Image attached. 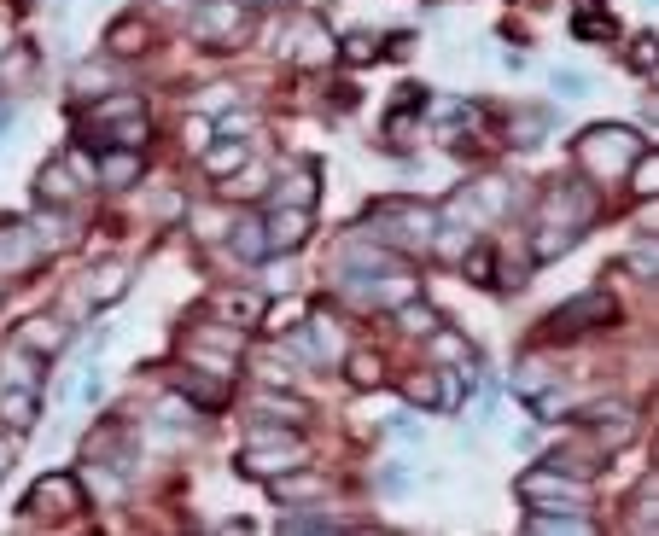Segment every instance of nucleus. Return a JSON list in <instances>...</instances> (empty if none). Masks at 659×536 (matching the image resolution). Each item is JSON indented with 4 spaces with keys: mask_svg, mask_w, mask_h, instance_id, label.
I'll use <instances>...</instances> for the list:
<instances>
[{
    "mask_svg": "<svg viewBox=\"0 0 659 536\" xmlns=\"http://www.w3.org/2000/svg\"><path fill=\"white\" fill-rule=\"evenodd\" d=\"M368 239L397 245V251H426L438 239V210L432 204H380L368 216Z\"/></svg>",
    "mask_w": 659,
    "mask_h": 536,
    "instance_id": "f257e3e1",
    "label": "nucleus"
},
{
    "mask_svg": "<svg viewBox=\"0 0 659 536\" xmlns=\"http://www.w3.org/2000/svg\"><path fill=\"white\" fill-rule=\"evenodd\" d=\"M636 152H642V134L636 129H590L578 140V164L590 175H619Z\"/></svg>",
    "mask_w": 659,
    "mask_h": 536,
    "instance_id": "f03ea898",
    "label": "nucleus"
},
{
    "mask_svg": "<svg viewBox=\"0 0 659 536\" xmlns=\"http://www.w3.org/2000/svg\"><path fill=\"white\" fill-rule=\"evenodd\" d=\"M310 239V204H275V216L263 222V245L269 251H298Z\"/></svg>",
    "mask_w": 659,
    "mask_h": 536,
    "instance_id": "7ed1b4c3",
    "label": "nucleus"
},
{
    "mask_svg": "<svg viewBox=\"0 0 659 536\" xmlns=\"http://www.w3.org/2000/svg\"><path fill=\"white\" fill-rule=\"evenodd\" d=\"M520 490L531 496V502H572V507H584V484H578L572 472H560V467H537V472H525Z\"/></svg>",
    "mask_w": 659,
    "mask_h": 536,
    "instance_id": "20e7f679",
    "label": "nucleus"
},
{
    "mask_svg": "<svg viewBox=\"0 0 659 536\" xmlns=\"http://www.w3.org/2000/svg\"><path fill=\"white\" fill-rule=\"evenodd\" d=\"M292 467H304V443L298 437H280L275 449H251L245 455V472H257V478H280V472H292Z\"/></svg>",
    "mask_w": 659,
    "mask_h": 536,
    "instance_id": "39448f33",
    "label": "nucleus"
},
{
    "mask_svg": "<svg viewBox=\"0 0 659 536\" xmlns=\"http://www.w3.org/2000/svg\"><path fill=\"white\" fill-rule=\"evenodd\" d=\"M595 321H613V298L607 292H584V298H566L555 309V327H595Z\"/></svg>",
    "mask_w": 659,
    "mask_h": 536,
    "instance_id": "423d86ee",
    "label": "nucleus"
},
{
    "mask_svg": "<svg viewBox=\"0 0 659 536\" xmlns=\"http://www.w3.org/2000/svg\"><path fill=\"white\" fill-rule=\"evenodd\" d=\"M35 263V239L24 222H6L0 228V274H18V268H30Z\"/></svg>",
    "mask_w": 659,
    "mask_h": 536,
    "instance_id": "0eeeda50",
    "label": "nucleus"
},
{
    "mask_svg": "<svg viewBox=\"0 0 659 536\" xmlns=\"http://www.w3.org/2000/svg\"><path fill=\"white\" fill-rule=\"evenodd\" d=\"M0 420H6L12 432H30L35 426V391L30 385H6V391H0Z\"/></svg>",
    "mask_w": 659,
    "mask_h": 536,
    "instance_id": "6e6552de",
    "label": "nucleus"
},
{
    "mask_svg": "<svg viewBox=\"0 0 659 536\" xmlns=\"http://www.w3.org/2000/svg\"><path fill=\"white\" fill-rule=\"evenodd\" d=\"M30 507H53V513H70V507H82V496H76V478H41L35 484V496H30Z\"/></svg>",
    "mask_w": 659,
    "mask_h": 536,
    "instance_id": "1a4fd4ad",
    "label": "nucleus"
},
{
    "mask_svg": "<svg viewBox=\"0 0 659 536\" xmlns=\"http://www.w3.org/2000/svg\"><path fill=\"white\" fill-rule=\"evenodd\" d=\"M199 35H240L245 30V12L240 6H222V0H210L205 12H199V24H193Z\"/></svg>",
    "mask_w": 659,
    "mask_h": 536,
    "instance_id": "9d476101",
    "label": "nucleus"
},
{
    "mask_svg": "<svg viewBox=\"0 0 659 536\" xmlns=\"http://www.w3.org/2000/svg\"><path fill=\"white\" fill-rule=\"evenodd\" d=\"M245 164V140L240 134H228L222 146H205V169L210 175H228V169H240Z\"/></svg>",
    "mask_w": 659,
    "mask_h": 536,
    "instance_id": "9b49d317",
    "label": "nucleus"
},
{
    "mask_svg": "<svg viewBox=\"0 0 659 536\" xmlns=\"http://www.w3.org/2000/svg\"><path fill=\"white\" fill-rule=\"evenodd\" d=\"M310 199H315V169L310 164L292 169V175L275 187V204H310Z\"/></svg>",
    "mask_w": 659,
    "mask_h": 536,
    "instance_id": "f8f14e48",
    "label": "nucleus"
},
{
    "mask_svg": "<svg viewBox=\"0 0 659 536\" xmlns=\"http://www.w3.org/2000/svg\"><path fill=\"white\" fill-rule=\"evenodd\" d=\"M175 385H181V397H187V402H205V408H222V397H228L216 379H199V373H181Z\"/></svg>",
    "mask_w": 659,
    "mask_h": 536,
    "instance_id": "ddd939ff",
    "label": "nucleus"
},
{
    "mask_svg": "<svg viewBox=\"0 0 659 536\" xmlns=\"http://www.w3.org/2000/svg\"><path fill=\"white\" fill-rule=\"evenodd\" d=\"M257 408H263L269 420H286V426H304V414H310L298 397H275V391H263V397H257Z\"/></svg>",
    "mask_w": 659,
    "mask_h": 536,
    "instance_id": "4468645a",
    "label": "nucleus"
},
{
    "mask_svg": "<svg viewBox=\"0 0 659 536\" xmlns=\"http://www.w3.org/2000/svg\"><path fill=\"white\" fill-rule=\"evenodd\" d=\"M129 292V268H100V280H88V298L94 303H111Z\"/></svg>",
    "mask_w": 659,
    "mask_h": 536,
    "instance_id": "2eb2a0df",
    "label": "nucleus"
},
{
    "mask_svg": "<svg viewBox=\"0 0 659 536\" xmlns=\"http://www.w3.org/2000/svg\"><path fill=\"white\" fill-rule=\"evenodd\" d=\"M140 169V158H135V146H123V152H105V164H100V175L111 181V187H123L129 175Z\"/></svg>",
    "mask_w": 659,
    "mask_h": 536,
    "instance_id": "dca6fc26",
    "label": "nucleus"
},
{
    "mask_svg": "<svg viewBox=\"0 0 659 536\" xmlns=\"http://www.w3.org/2000/svg\"><path fill=\"white\" fill-rule=\"evenodd\" d=\"M18 344H35V350H59V344H65V327H59V321H30V327L18 333Z\"/></svg>",
    "mask_w": 659,
    "mask_h": 536,
    "instance_id": "f3484780",
    "label": "nucleus"
},
{
    "mask_svg": "<svg viewBox=\"0 0 659 536\" xmlns=\"http://www.w3.org/2000/svg\"><path fill=\"white\" fill-rule=\"evenodd\" d=\"M140 47H146V24L123 18V24L111 30V53H140Z\"/></svg>",
    "mask_w": 659,
    "mask_h": 536,
    "instance_id": "a211bd4d",
    "label": "nucleus"
},
{
    "mask_svg": "<svg viewBox=\"0 0 659 536\" xmlns=\"http://www.w3.org/2000/svg\"><path fill=\"white\" fill-rule=\"evenodd\" d=\"M234 245H240V257H263V251H269V245H263V222L245 216L240 228H234Z\"/></svg>",
    "mask_w": 659,
    "mask_h": 536,
    "instance_id": "6ab92c4d",
    "label": "nucleus"
},
{
    "mask_svg": "<svg viewBox=\"0 0 659 536\" xmlns=\"http://www.w3.org/2000/svg\"><path fill=\"white\" fill-rule=\"evenodd\" d=\"M135 111H140L135 94H111V100L94 105V123H117V117H135Z\"/></svg>",
    "mask_w": 659,
    "mask_h": 536,
    "instance_id": "aec40b11",
    "label": "nucleus"
},
{
    "mask_svg": "<svg viewBox=\"0 0 659 536\" xmlns=\"http://www.w3.org/2000/svg\"><path fill=\"white\" fill-rule=\"evenodd\" d=\"M397 321H403V333H432V327H438L432 303H403V315H397Z\"/></svg>",
    "mask_w": 659,
    "mask_h": 536,
    "instance_id": "412c9836",
    "label": "nucleus"
},
{
    "mask_svg": "<svg viewBox=\"0 0 659 536\" xmlns=\"http://www.w3.org/2000/svg\"><path fill=\"white\" fill-rule=\"evenodd\" d=\"M531 531H549V536H578V531H590V519H555V513H531Z\"/></svg>",
    "mask_w": 659,
    "mask_h": 536,
    "instance_id": "4be33fe9",
    "label": "nucleus"
},
{
    "mask_svg": "<svg viewBox=\"0 0 659 536\" xmlns=\"http://www.w3.org/2000/svg\"><path fill=\"white\" fill-rule=\"evenodd\" d=\"M350 379H356V385H380V379H385V373H380V356L356 350V356H350Z\"/></svg>",
    "mask_w": 659,
    "mask_h": 536,
    "instance_id": "5701e85b",
    "label": "nucleus"
},
{
    "mask_svg": "<svg viewBox=\"0 0 659 536\" xmlns=\"http://www.w3.org/2000/svg\"><path fill=\"white\" fill-rule=\"evenodd\" d=\"M339 519H327V513H286L280 519V531H333Z\"/></svg>",
    "mask_w": 659,
    "mask_h": 536,
    "instance_id": "b1692460",
    "label": "nucleus"
},
{
    "mask_svg": "<svg viewBox=\"0 0 659 536\" xmlns=\"http://www.w3.org/2000/svg\"><path fill=\"white\" fill-rule=\"evenodd\" d=\"M315 490H321V478H310V472H304V478H286V484L275 478V496H280V502H298V496H315Z\"/></svg>",
    "mask_w": 659,
    "mask_h": 536,
    "instance_id": "393cba45",
    "label": "nucleus"
},
{
    "mask_svg": "<svg viewBox=\"0 0 659 536\" xmlns=\"http://www.w3.org/2000/svg\"><path fill=\"white\" fill-rule=\"evenodd\" d=\"M555 88L566 94V100H584V94H590V76H578V70H555Z\"/></svg>",
    "mask_w": 659,
    "mask_h": 536,
    "instance_id": "a878e982",
    "label": "nucleus"
},
{
    "mask_svg": "<svg viewBox=\"0 0 659 536\" xmlns=\"http://www.w3.org/2000/svg\"><path fill=\"white\" fill-rule=\"evenodd\" d=\"M374 53H380V41H374V35H345V59H374Z\"/></svg>",
    "mask_w": 659,
    "mask_h": 536,
    "instance_id": "bb28decb",
    "label": "nucleus"
},
{
    "mask_svg": "<svg viewBox=\"0 0 659 536\" xmlns=\"http://www.w3.org/2000/svg\"><path fill=\"white\" fill-rule=\"evenodd\" d=\"M298 315H304L298 303H275V309H269V327H275V333H292V327H298Z\"/></svg>",
    "mask_w": 659,
    "mask_h": 536,
    "instance_id": "cd10ccee",
    "label": "nucleus"
},
{
    "mask_svg": "<svg viewBox=\"0 0 659 536\" xmlns=\"http://www.w3.org/2000/svg\"><path fill=\"white\" fill-rule=\"evenodd\" d=\"M181 134H187V146H193V152H205V146H210V123H205V117H187Z\"/></svg>",
    "mask_w": 659,
    "mask_h": 536,
    "instance_id": "c85d7f7f",
    "label": "nucleus"
},
{
    "mask_svg": "<svg viewBox=\"0 0 659 536\" xmlns=\"http://www.w3.org/2000/svg\"><path fill=\"white\" fill-rule=\"evenodd\" d=\"M654 181H659V164H648V158L636 152V181H630V187H636V193H654Z\"/></svg>",
    "mask_w": 659,
    "mask_h": 536,
    "instance_id": "c756f323",
    "label": "nucleus"
},
{
    "mask_svg": "<svg viewBox=\"0 0 659 536\" xmlns=\"http://www.w3.org/2000/svg\"><path fill=\"white\" fill-rule=\"evenodd\" d=\"M432 333H438V327H432ZM432 350H438V356H461V362L473 356V350H467V344H461L455 333H438V338H432Z\"/></svg>",
    "mask_w": 659,
    "mask_h": 536,
    "instance_id": "7c9ffc66",
    "label": "nucleus"
},
{
    "mask_svg": "<svg viewBox=\"0 0 659 536\" xmlns=\"http://www.w3.org/2000/svg\"><path fill=\"white\" fill-rule=\"evenodd\" d=\"M409 402H438V385H432V373H415V379H409Z\"/></svg>",
    "mask_w": 659,
    "mask_h": 536,
    "instance_id": "2f4dec72",
    "label": "nucleus"
},
{
    "mask_svg": "<svg viewBox=\"0 0 659 536\" xmlns=\"http://www.w3.org/2000/svg\"><path fill=\"white\" fill-rule=\"evenodd\" d=\"M41 193H53V199H70V187H65V169H41Z\"/></svg>",
    "mask_w": 659,
    "mask_h": 536,
    "instance_id": "473e14b6",
    "label": "nucleus"
},
{
    "mask_svg": "<svg viewBox=\"0 0 659 536\" xmlns=\"http://www.w3.org/2000/svg\"><path fill=\"white\" fill-rule=\"evenodd\" d=\"M6 472H12V443L0 437V478H6Z\"/></svg>",
    "mask_w": 659,
    "mask_h": 536,
    "instance_id": "72a5a7b5",
    "label": "nucleus"
},
{
    "mask_svg": "<svg viewBox=\"0 0 659 536\" xmlns=\"http://www.w3.org/2000/svg\"><path fill=\"white\" fill-rule=\"evenodd\" d=\"M6 47H12V30H6V24H0V53H6Z\"/></svg>",
    "mask_w": 659,
    "mask_h": 536,
    "instance_id": "f704fd0d",
    "label": "nucleus"
}]
</instances>
